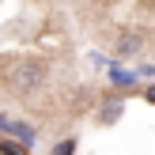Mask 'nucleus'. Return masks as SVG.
<instances>
[{
    "label": "nucleus",
    "mask_w": 155,
    "mask_h": 155,
    "mask_svg": "<svg viewBox=\"0 0 155 155\" xmlns=\"http://www.w3.org/2000/svg\"><path fill=\"white\" fill-rule=\"evenodd\" d=\"M148 102H155V87H148Z\"/></svg>",
    "instance_id": "obj_6"
},
{
    "label": "nucleus",
    "mask_w": 155,
    "mask_h": 155,
    "mask_svg": "<svg viewBox=\"0 0 155 155\" xmlns=\"http://www.w3.org/2000/svg\"><path fill=\"white\" fill-rule=\"evenodd\" d=\"M140 49H144V38L133 34V30H129V34H117V42H114V53H117V57H136Z\"/></svg>",
    "instance_id": "obj_2"
},
{
    "label": "nucleus",
    "mask_w": 155,
    "mask_h": 155,
    "mask_svg": "<svg viewBox=\"0 0 155 155\" xmlns=\"http://www.w3.org/2000/svg\"><path fill=\"white\" fill-rule=\"evenodd\" d=\"M72 151H76V140H72V136H68V140H61L57 148H53V155H72Z\"/></svg>",
    "instance_id": "obj_5"
},
{
    "label": "nucleus",
    "mask_w": 155,
    "mask_h": 155,
    "mask_svg": "<svg viewBox=\"0 0 155 155\" xmlns=\"http://www.w3.org/2000/svg\"><path fill=\"white\" fill-rule=\"evenodd\" d=\"M8 133H12V136H23V144H30L34 129H30V125H19V121H8Z\"/></svg>",
    "instance_id": "obj_4"
},
{
    "label": "nucleus",
    "mask_w": 155,
    "mask_h": 155,
    "mask_svg": "<svg viewBox=\"0 0 155 155\" xmlns=\"http://www.w3.org/2000/svg\"><path fill=\"white\" fill-rule=\"evenodd\" d=\"M121 110H125V102H121V98H106V102H102V121H106V125H110V121H117Z\"/></svg>",
    "instance_id": "obj_3"
},
{
    "label": "nucleus",
    "mask_w": 155,
    "mask_h": 155,
    "mask_svg": "<svg viewBox=\"0 0 155 155\" xmlns=\"http://www.w3.org/2000/svg\"><path fill=\"white\" fill-rule=\"evenodd\" d=\"M42 83H45V68L38 61H19L12 68V91L15 95H34Z\"/></svg>",
    "instance_id": "obj_1"
}]
</instances>
